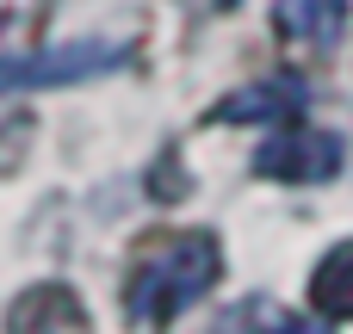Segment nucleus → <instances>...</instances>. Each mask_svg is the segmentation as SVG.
I'll return each mask as SVG.
<instances>
[{
	"label": "nucleus",
	"instance_id": "obj_1",
	"mask_svg": "<svg viewBox=\"0 0 353 334\" xmlns=\"http://www.w3.org/2000/svg\"><path fill=\"white\" fill-rule=\"evenodd\" d=\"M223 273V248L205 229H174L161 242H149L130 267L124 285V310L130 322H174L186 304H199Z\"/></svg>",
	"mask_w": 353,
	"mask_h": 334
},
{
	"label": "nucleus",
	"instance_id": "obj_4",
	"mask_svg": "<svg viewBox=\"0 0 353 334\" xmlns=\"http://www.w3.org/2000/svg\"><path fill=\"white\" fill-rule=\"evenodd\" d=\"M298 112H304V81H292V74H267V81L236 87V93L211 112V124H292Z\"/></svg>",
	"mask_w": 353,
	"mask_h": 334
},
{
	"label": "nucleus",
	"instance_id": "obj_9",
	"mask_svg": "<svg viewBox=\"0 0 353 334\" xmlns=\"http://www.w3.org/2000/svg\"><path fill=\"white\" fill-rule=\"evenodd\" d=\"M217 6H236V0H217Z\"/></svg>",
	"mask_w": 353,
	"mask_h": 334
},
{
	"label": "nucleus",
	"instance_id": "obj_2",
	"mask_svg": "<svg viewBox=\"0 0 353 334\" xmlns=\"http://www.w3.org/2000/svg\"><path fill=\"white\" fill-rule=\"evenodd\" d=\"M335 167H341V136L335 130H310V124H285L254 155V174L261 180H292V186H316Z\"/></svg>",
	"mask_w": 353,
	"mask_h": 334
},
{
	"label": "nucleus",
	"instance_id": "obj_7",
	"mask_svg": "<svg viewBox=\"0 0 353 334\" xmlns=\"http://www.w3.org/2000/svg\"><path fill=\"white\" fill-rule=\"evenodd\" d=\"M310 304L335 322H353V242L323 254V267L310 273Z\"/></svg>",
	"mask_w": 353,
	"mask_h": 334
},
{
	"label": "nucleus",
	"instance_id": "obj_5",
	"mask_svg": "<svg viewBox=\"0 0 353 334\" xmlns=\"http://www.w3.org/2000/svg\"><path fill=\"white\" fill-rule=\"evenodd\" d=\"M6 328L12 334H93L87 328V310L74 304L68 285H37V291H25V298L12 304V316H6Z\"/></svg>",
	"mask_w": 353,
	"mask_h": 334
},
{
	"label": "nucleus",
	"instance_id": "obj_6",
	"mask_svg": "<svg viewBox=\"0 0 353 334\" xmlns=\"http://www.w3.org/2000/svg\"><path fill=\"white\" fill-rule=\"evenodd\" d=\"M273 19H279V37L329 50L347 25V0H273Z\"/></svg>",
	"mask_w": 353,
	"mask_h": 334
},
{
	"label": "nucleus",
	"instance_id": "obj_8",
	"mask_svg": "<svg viewBox=\"0 0 353 334\" xmlns=\"http://www.w3.org/2000/svg\"><path fill=\"white\" fill-rule=\"evenodd\" d=\"M254 334H329L323 322H304V316H292V310H273V304H254Z\"/></svg>",
	"mask_w": 353,
	"mask_h": 334
},
{
	"label": "nucleus",
	"instance_id": "obj_3",
	"mask_svg": "<svg viewBox=\"0 0 353 334\" xmlns=\"http://www.w3.org/2000/svg\"><path fill=\"white\" fill-rule=\"evenodd\" d=\"M124 56H130L124 43H62V50H43V56H6L0 62V93L62 87V81H81V74H105Z\"/></svg>",
	"mask_w": 353,
	"mask_h": 334
}]
</instances>
